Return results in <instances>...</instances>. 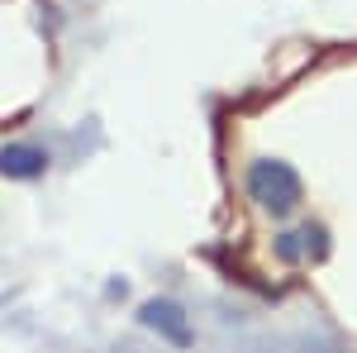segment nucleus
I'll use <instances>...</instances> for the list:
<instances>
[{
	"label": "nucleus",
	"mask_w": 357,
	"mask_h": 353,
	"mask_svg": "<svg viewBox=\"0 0 357 353\" xmlns=\"http://www.w3.org/2000/svg\"><path fill=\"white\" fill-rule=\"evenodd\" d=\"M138 325L153 329V334H162L167 344H176V349H191V320H186V310L176 305V301H143L138 305Z\"/></svg>",
	"instance_id": "nucleus-2"
},
{
	"label": "nucleus",
	"mask_w": 357,
	"mask_h": 353,
	"mask_svg": "<svg viewBox=\"0 0 357 353\" xmlns=\"http://www.w3.org/2000/svg\"><path fill=\"white\" fill-rule=\"evenodd\" d=\"M305 239H314V229H296V234H281V239H276V253H281L286 263H301V258H310V253H314V244H305Z\"/></svg>",
	"instance_id": "nucleus-4"
},
{
	"label": "nucleus",
	"mask_w": 357,
	"mask_h": 353,
	"mask_svg": "<svg viewBox=\"0 0 357 353\" xmlns=\"http://www.w3.org/2000/svg\"><path fill=\"white\" fill-rule=\"evenodd\" d=\"M301 172L291 163H276V158H262V163L248 167V196L267 210V215H291L301 206Z\"/></svg>",
	"instance_id": "nucleus-1"
},
{
	"label": "nucleus",
	"mask_w": 357,
	"mask_h": 353,
	"mask_svg": "<svg viewBox=\"0 0 357 353\" xmlns=\"http://www.w3.org/2000/svg\"><path fill=\"white\" fill-rule=\"evenodd\" d=\"M48 172V153L38 148V143H5L0 148V177H10V182H33V177H43Z\"/></svg>",
	"instance_id": "nucleus-3"
}]
</instances>
